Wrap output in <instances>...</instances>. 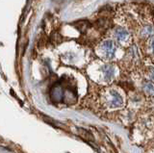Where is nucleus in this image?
<instances>
[{"label":"nucleus","instance_id":"nucleus-10","mask_svg":"<svg viewBox=\"0 0 154 153\" xmlns=\"http://www.w3.org/2000/svg\"><path fill=\"white\" fill-rule=\"evenodd\" d=\"M150 48H151L152 52L154 53V39H152L151 41H150Z\"/></svg>","mask_w":154,"mask_h":153},{"label":"nucleus","instance_id":"nucleus-5","mask_svg":"<svg viewBox=\"0 0 154 153\" xmlns=\"http://www.w3.org/2000/svg\"><path fill=\"white\" fill-rule=\"evenodd\" d=\"M102 73H103V76H104V79L107 80V81H110L114 77V74H115V69L113 68L111 65H105L102 66Z\"/></svg>","mask_w":154,"mask_h":153},{"label":"nucleus","instance_id":"nucleus-7","mask_svg":"<svg viewBox=\"0 0 154 153\" xmlns=\"http://www.w3.org/2000/svg\"><path fill=\"white\" fill-rule=\"evenodd\" d=\"M143 90L144 92L149 93V94H152L154 95V84L151 82H147L143 85Z\"/></svg>","mask_w":154,"mask_h":153},{"label":"nucleus","instance_id":"nucleus-6","mask_svg":"<svg viewBox=\"0 0 154 153\" xmlns=\"http://www.w3.org/2000/svg\"><path fill=\"white\" fill-rule=\"evenodd\" d=\"M141 34L143 38H148V37H151L154 35V29L152 26H146L141 31Z\"/></svg>","mask_w":154,"mask_h":153},{"label":"nucleus","instance_id":"nucleus-3","mask_svg":"<svg viewBox=\"0 0 154 153\" xmlns=\"http://www.w3.org/2000/svg\"><path fill=\"white\" fill-rule=\"evenodd\" d=\"M109 105L111 107H119L122 105V97L117 92H111L109 96Z\"/></svg>","mask_w":154,"mask_h":153},{"label":"nucleus","instance_id":"nucleus-8","mask_svg":"<svg viewBox=\"0 0 154 153\" xmlns=\"http://www.w3.org/2000/svg\"><path fill=\"white\" fill-rule=\"evenodd\" d=\"M88 26H89V24L87 21H80L77 23V28H78L80 31H85L87 28H88Z\"/></svg>","mask_w":154,"mask_h":153},{"label":"nucleus","instance_id":"nucleus-2","mask_svg":"<svg viewBox=\"0 0 154 153\" xmlns=\"http://www.w3.org/2000/svg\"><path fill=\"white\" fill-rule=\"evenodd\" d=\"M100 50L102 52L105 58L107 59H113L115 53H116V45L113 41H104L102 44H100Z\"/></svg>","mask_w":154,"mask_h":153},{"label":"nucleus","instance_id":"nucleus-11","mask_svg":"<svg viewBox=\"0 0 154 153\" xmlns=\"http://www.w3.org/2000/svg\"><path fill=\"white\" fill-rule=\"evenodd\" d=\"M153 22H154V15H153Z\"/></svg>","mask_w":154,"mask_h":153},{"label":"nucleus","instance_id":"nucleus-4","mask_svg":"<svg viewBox=\"0 0 154 153\" xmlns=\"http://www.w3.org/2000/svg\"><path fill=\"white\" fill-rule=\"evenodd\" d=\"M115 37L119 42H126L129 40V33L122 28H118L115 32Z\"/></svg>","mask_w":154,"mask_h":153},{"label":"nucleus","instance_id":"nucleus-1","mask_svg":"<svg viewBox=\"0 0 154 153\" xmlns=\"http://www.w3.org/2000/svg\"><path fill=\"white\" fill-rule=\"evenodd\" d=\"M50 97L52 101L55 103H59L64 100L66 97V90L61 83H57L52 87L50 90Z\"/></svg>","mask_w":154,"mask_h":153},{"label":"nucleus","instance_id":"nucleus-9","mask_svg":"<svg viewBox=\"0 0 154 153\" xmlns=\"http://www.w3.org/2000/svg\"><path fill=\"white\" fill-rule=\"evenodd\" d=\"M148 76H149V78L154 80V68H150L148 70Z\"/></svg>","mask_w":154,"mask_h":153}]
</instances>
